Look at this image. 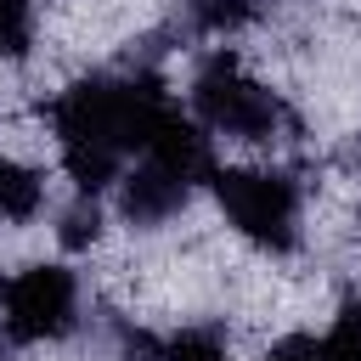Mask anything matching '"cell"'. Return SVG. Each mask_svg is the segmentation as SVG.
Masks as SVG:
<instances>
[{
	"mask_svg": "<svg viewBox=\"0 0 361 361\" xmlns=\"http://www.w3.org/2000/svg\"><path fill=\"white\" fill-rule=\"evenodd\" d=\"M192 107H197V118H203L209 130L237 135V141H271L276 124H282V102H276L259 79H248V68H243L231 51H214V56L197 68V79H192Z\"/></svg>",
	"mask_w": 361,
	"mask_h": 361,
	"instance_id": "obj_1",
	"label": "cell"
},
{
	"mask_svg": "<svg viewBox=\"0 0 361 361\" xmlns=\"http://www.w3.org/2000/svg\"><path fill=\"white\" fill-rule=\"evenodd\" d=\"M214 197L231 220L237 237L288 254L299 243V186L276 169H220L214 175Z\"/></svg>",
	"mask_w": 361,
	"mask_h": 361,
	"instance_id": "obj_2",
	"label": "cell"
},
{
	"mask_svg": "<svg viewBox=\"0 0 361 361\" xmlns=\"http://www.w3.org/2000/svg\"><path fill=\"white\" fill-rule=\"evenodd\" d=\"M6 305V338L17 344H51L79 316V282L62 265H28L0 288Z\"/></svg>",
	"mask_w": 361,
	"mask_h": 361,
	"instance_id": "obj_3",
	"label": "cell"
},
{
	"mask_svg": "<svg viewBox=\"0 0 361 361\" xmlns=\"http://www.w3.org/2000/svg\"><path fill=\"white\" fill-rule=\"evenodd\" d=\"M186 197H192V186H186V180H175L169 169L147 164V158H141V169H135V175H124V214H130L135 226H158V220L180 214V209H186Z\"/></svg>",
	"mask_w": 361,
	"mask_h": 361,
	"instance_id": "obj_4",
	"label": "cell"
},
{
	"mask_svg": "<svg viewBox=\"0 0 361 361\" xmlns=\"http://www.w3.org/2000/svg\"><path fill=\"white\" fill-rule=\"evenodd\" d=\"M39 209H45V180H39V175H34L23 158L0 152V220L28 226Z\"/></svg>",
	"mask_w": 361,
	"mask_h": 361,
	"instance_id": "obj_5",
	"label": "cell"
},
{
	"mask_svg": "<svg viewBox=\"0 0 361 361\" xmlns=\"http://www.w3.org/2000/svg\"><path fill=\"white\" fill-rule=\"evenodd\" d=\"M158 361H226V344L214 327H180L158 344Z\"/></svg>",
	"mask_w": 361,
	"mask_h": 361,
	"instance_id": "obj_6",
	"label": "cell"
},
{
	"mask_svg": "<svg viewBox=\"0 0 361 361\" xmlns=\"http://www.w3.org/2000/svg\"><path fill=\"white\" fill-rule=\"evenodd\" d=\"M186 6H192V23L203 34H237L259 11V0H186Z\"/></svg>",
	"mask_w": 361,
	"mask_h": 361,
	"instance_id": "obj_7",
	"label": "cell"
},
{
	"mask_svg": "<svg viewBox=\"0 0 361 361\" xmlns=\"http://www.w3.org/2000/svg\"><path fill=\"white\" fill-rule=\"evenodd\" d=\"M34 45V0H0V56H28Z\"/></svg>",
	"mask_w": 361,
	"mask_h": 361,
	"instance_id": "obj_8",
	"label": "cell"
},
{
	"mask_svg": "<svg viewBox=\"0 0 361 361\" xmlns=\"http://www.w3.org/2000/svg\"><path fill=\"white\" fill-rule=\"evenodd\" d=\"M322 361H361V305H350L322 338Z\"/></svg>",
	"mask_w": 361,
	"mask_h": 361,
	"instance_id": "obj_9",
	"label": "cell"
},
{
	"mask_svg": "<svg viewBox=\"0 0 361 361\" xmlns=\"http://www.w3.org/2000/svg\"><path fill=\"white\" fill-rule=\"evenodd\" d=\"M96 231H102V214H96L90 197H79V203L62 214V243H68V248H85V243H96Z\"/></svg>",
	"mask_w": 361,
	"mask_h": 361,
	"instance_id": "obj_10",
	"label": "cell"
},
{
	"mask_svg": "<svg viewBox=\"0 0 361 361\" xmlns=\"http://www.w3.org/2000/svg\"><path fill=\"white\" fill-rule=\"evenodd\" d=\"M265 361H322V344H316L310 333H288L282 344H271Z\"/></svg>",
	"mask_w": 361,
	"mask_h": 361,
	"instance_id": "obj_11",
	"label": "cell"
},
{
	"mask_svg": "<svg viewBox=\"0 0 361 361\" xmlns=\"http://www.w3.org/2000/svg\"><path fill=\"white\" fill-rule=\"evenodd\" d=\"M355 164H361V141H355Z\"/></svg>",
	"mask_w": 361,
	"mask_h": 361,
	"instance_id": "obj_12",
	"label": "cell"
}]
</instances>
